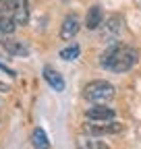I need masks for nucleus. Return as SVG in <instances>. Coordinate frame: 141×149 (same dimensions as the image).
<instances>
[{
	"label": "nucleus",
	"mask_w": 141,
	"mask_h": 149,
	"mask_svg": "<svg viewBox=\"0 0 141 149\" xmlns=\"http://www.w3.org/2000/svg\"><path fill=\"white\" fill-rule=\"evenodd\" d=\"M137 52L129 46H110L100 56V64L112 72H127L137 62Z\"/></svg>",
	"instance_id": "1"
},
{
	"label": "nucleus",
	"mask_w": 141,
	"mask_h": 149,
	"mask_svg": "<svg viewBox=\"0 0 141 149\" xmlns=\"http://www.w3.org/2000/svg\"><path fill=\"white\" fill-rule=\"evenodd\" d=\"M83 97L96 104H106L114 97V85H110L108 81H91L85 85Z\"/></svg>",
	"instance_id": "2"
},
{
	"label": "nucleus",
	"mask_w": 141,
	"mask_h": 149,
	"mask_svg": "<svg viewBox=\"0 0 141 149\" xmlns=\"http://www.w3.org/2000/svg\"><path fill=\"white\" fill-rule=\"evenodd\" d=\"M83 130L87 135H91V137H98V135H114V133H120L122 130V124H118V122H96V120H91V122H87L85 126H83Z\"/></svg>",
	"instance_id": "3"
},
{
	"label": "nucleus",
	"mask_w": 141,
	"mask_h": 149,
	"mask_svg": "<svg viewBox=\"0 0 141 149\" xmlns=\"http://www.w3.org/2000/svg\"><path fill=\"white\" fill-rule=\"evenodd\" d=\"M120 31H122V19H120L118 15H112V17L106 19L102 37H104V40H114V37H118Z\"/></svg>",
	"instance_id": "4"
},
{
	"label": "nucleus",
	"mask_w": 141,
	"mask_h": 149,
	"mask_svg": "<svg viewBox=\"0 0 141 149\" xmlns=\"http://www.w3.org/2000/svg\"><path fill=\"white\" fill-rule=\"evenodd\" d=\"M85 116L89 120H96V122H108V120L114 118V110L112 108H106V106H96V108L87 110Z\"/></svg>",
	"instance_id": "5"
},
{
	"label": "nucleus",
	"mask_w": 141,
	"mask_h": 149,
	"mask_svg": "<svg viewBox=\"0 0 141 149\" xmlns=\"http://www.w3.org/2000/svg\"><path fill=\"white\" fill-rule=\"evenodd\" d=\"M79 33V19L75 15H68L64 21H62V29H60V37L64 42L73 40V37Z\"/></svg>",
	"instance_id": "6"
},
{
	"label": "nucleus",
	"mask_w": 141,
	"mask_h": 149,
	"mask_svg": "<svg viewBox=\"0 0 141 149\" xmlns=\"http://www.w3.org/2000/svg\"><path fill=\"white\" fill-rule=\"evenodd\" d=\"M44 79H46V83H48L52 89H56V91H62V89H64V79H62V74H60L56 68L44 66Z\"/></svg>",
	"instance_id": "7"
},
{
	"label": "nucleus",
	"mask_w": 141,
	"mask_h": 149,
	"mask_svg": "<svg viewBox=\"0 0 141 149\" xmlns=\"http://www.w3.org/2000/svg\"><path fill=\"white\" fill-rule=\"evenodd\" d=\"M102 19H104V13L98 4H94L89 10H87V17H85V27L87 29H98L102 25Z\"/></svg>",
	"instance_id": "8"
},
{
	"label": "nucleus",
	"mask_w": 141,
	"mask_h": 149,
	"mask_svg": "<svg viewBox=\"0 0 141 149\" xmlns=\"http://www.w3.org/2000/svg\"><path fill=\"white\" fill-rule=\"evenodd\" d=\"M13 19L17 25H25L29 21V8H27V0H19L13 10Z\"/></svg>",
	"instance_id": "9"
},
{
	"label": "nucleus",
	"mask_w": 141,
	"mask_h": 149,
	"mask_svg": "<svg viewBox=\"0 0 141 149\" xmlns=\"http://www.w3.org/2000/svg\"><path fill=\"white\" fill-rule=\"evenodd\" d=\"M77 149H110L104 141H98L96 137H79L77 139Z\"/></svg>",
	"instance_id": "10"
},
{
	"label": "nucleus",
	"mask_w": 141,
	"mask_h": 149,
	"mask_svg": "<svg viewBox=\"0 0 141 149\" xmlns=\"http://www.w3.org/2000/svg\"><path fill=\"white\" fill-rule=\"evenodd\" d=\"M31 145H33V149H50V141H48V137H46V133L42 128H33Z\"/></svg>",
	"instance_id": "11"
},
{
	"label": "nucleus",
	"mask_w": 141,
	"mask_h": 149,
	"mask_svg": "<svg viewBox=\"0 0 141 149\" xmlns=\"http://www.w3.org/2000/svg\"><path fill=\"white\" fill-rule=\"evenodd\" d=\"M4 50H6L8 54H15V56H25V54H29V48H27L23 42H15V40L4 42Z\"/></svg>",
	"instance_id": "12"
},
{
	"label": "nucleus",
	"mask_w": 141,
	"mask_h": 149,
	"mask_svg": "<svg viewBox=\"0 0 141 149\" xmlns=\"http://www.w3.org/2000/svg\"><path fill=\"white\" fill-rule=\"evenodd\" d=\"M15 19L10 17V15H2L0 17V31H2L4 35H10L13 31H15Z\"/></svg>",
	"instance_id": "13"
},
{
	"label": "nucleus",
	"mask_w": 141,
	"mask_h": 149,
	"mask_svg": "<svg viewBox=\"0 0 141 149\" xmlns=\"http://www.w3.org/2000/svg\"><path fill=\"white\" fill-rule=\"evenodd\" d=\"M79 46H68V48H64V50H60V58L62 60H75V58H79Z\"/></svg>",
	"instance_id": "14"
},
{
	"label": "nucleus",
	"mask_w": 141,
	"mask_h": 149,
	"mask_svg": "<svg viewBox=\"0 0 141 149\" xmlns=\"http://www.w3.org/2000/svg\"><path fill=\"white\" fill-rule=\"evenodd\" d=\"M17 2H19V0H2V4H0V6H2L4 10H15V6H17Z\"/></svg>",
	"instance_id": "15"
},
{
	"label": "nucleus",
	"mask_w": 141,
	"mask_h": 149,
	"mask_svg": "<svg viewBox=\"0 0 141 149\" xmlns=\"http://www.w3.org/2000/svg\"><path fill=\"white\" fill-rule=\"evenodd\" d=\"M0 89H2V91H8V89H6V87H4V85H2V83H0Z\"/></svg>",
	"instance_id": "16"
},
{
	"label": "nucleus",
	"mask_w": 141,
	"mask_h": 149,
	"mask_svg": "<svg viewBox=\"0 0 141 149\" xmlns=\"http://www.w3.org/2000/svg\"><path fill=\"white\" fill-rule=\"evenodd\" d=\"M2 37H4V33H2V31H0V40H2Z\"/></svg>",
	"instance_id": "17"
},
{
	"label": "nucleus",
	"mask_w": 141,
	"mask_h": 149,
	"mask_svg": "<svg viewBox=\"0 0 141 149\" xmlns=\"http://www.w3.org/2000/svg\"><path fill=\"white\" fill-rule=\"evenodd\" d=\"M0 4H2V0H0Z\"/></svg>",
	"instance_id": "18"
}]
</instances>
